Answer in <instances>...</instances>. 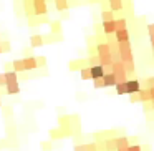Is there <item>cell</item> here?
Instances as JSON below:
<instances>
[{
	"label": "cell",
	"mask_w": 154,
	"mask_h": 151,
	"mask_svg": "<svg viewBox=\"0 0 154 151\" xmlns=\"http://www.w3.org/2000/svg\"><path fill=\"white\" fill-rule=\"evenodd\" d=\"M128 28V20L124 17H121V18H116V32L118 30H126Z\"/></svg>",
	"instance_id": "obj_20"
},
{
	"label": "cell",
	"mask_w": 154,
	"mask_h": 151,
	"mask_svg": "<svg viewBox=\"0 0 154 151\" xmlns=\"http://www.w3.org/2000/svg\"><path fill=\"white\" fill-rule=\"evenodd\" d=\"M37 63H38V67H45V65H47V58L45 57H37Z\"/></svg>",
	"instance_id": "obj_28"
},
{
	"label": "cell",
	"mask_w": 154,
	"mask_h": 151,
	"mask_svg": "<svg viewBox=\"0 0 154 151\" xmlns=\"http://www.w3.org/2000/svg\"><path fill=\"white\" fill-rule=\"evenodd\" d=\"M101 18H103V22L114 20V12H111L109 8H106V10H103V12H101Z\"/></svg>",
	"instance_id": "obj_19"
},
{
	"label": "cell",
	"mask_w": 154,
	"mask_h": 151,
	"mask_svg": "<svg viewBox=\"0 0 154 151\" xmlns=\"http://www.w3.org/2000/svg\"><path fill=\"white\" fill-rule=\"evenodd\" d=\"M50 27H51V35H60L61 33V22L60 20H51L50 22Z\"/></svg>",
	"instance_id": "obj_15"
},
{
	"label": "cell",
	"mask_w": 154,
	"mask_h": 151,
	"mask_svg": "<svg viewBox=\"0 0 154 151\" xmlns=\"http://www.w3.org/2000/svg\"><path fill=\"white\" fill-rule=\"evenodd\" d=\"M22 61H23V68H25V71H27V70H35V68H38L37 57H33V55L23 57V58H22Z\"/></svg>",
	"instance_id": "obj_5"
},
{
	"label": "cell",
	"mask_w": 154,
	"mask_h": 151,
	"mask_svg": "<svg viewBox=\"0 0 154 151\" xmlns=\"http://www.w3.org/2000/svg\"><path fill=\"white\" fill-rule=\"evenodd\" d=\"M114 40L118 43H123V42H129V30H118L114 32Z\"/></svg>",
	"instance_id": "obj_7"
},
{
	"label": "cell",
	"mask_w": 154,
	"mask_h": 151,
	"mask_svg": "<svg viewBox=\"0 0 154 151\" xmlns=\"http://www.w3.org/2000/svg\"><path fill=\"white\" fill-rule=\"evenodd\" d=\"M126 87H128V95H134V93H139L141 91V83L137 78H131V80L126 81Z\"/></svg>",
	"instance_id": "obj_4"
},
{
	"label": "cell",
	"mask_w": 154,
	"mask_h": 151,
	"mask_svg": "<svg viewBox=\"0 0 154 151\" xmlns=\"http://www.w3.org/2000/svg\"><path fill=\"white\" fill-rule=\"evenodd\" d=\"M75 151H86V144H76Z\"/></svg>",
	"instance_id": "obj_31"
},
{
	"label": "cell",
	"mask_w": 154,
	"mask_h": 151,
	"mask_svg": "<svg viewBox=\"0 0 154 151\" xmlns=\"http://www.w3.org/2000/svg\"><path fill=\"white\" fill-rule=\"evenodd\" d=\"M50 133H51V138H61V136H65V133H63V130H61V128H57V130H51Z\"/></svg>",
	"instance_id": "obj_24"
},
{
	"label": "cell",
	"mask_w": 154,
	"mask_h": 151,
	"mask_svg": "<svg viewBox=\"0 0 154 151\" xmlns=\"http://www.w3.org/2000/svg\"><path fill=\"white\" fill-rule=\"evenodd\" d=\"M137 96H139L141 103H149L151 101V95H149V90H147V88H141V91L137 93Z\"/></svg>",
	"instance_id": "obj_13"
},
{
	"label": "cell",
	"mask_w": 154,
	"mask_h": 151,
	"mask_svg": "<svg viewBox=\"0 0 154 151\" xmlns=\"http://www.w3.org/2000/svg\"><path fill=\"white\" fill-rule=\"evenodd\" d=\"M151 110H154V100H151Z\"/></svg>",
	"instance_id": "obj_36"
},
{
	"label": "cell",
	"mask_w": 154,
	"mask_h": 151,
	"mask_svg": "<svg viewBox=\"0 0 154 151\" xmlns=\"http://www.w3.org/2000/svg\"><path fill=\"white\" fill-rule=\"evenodd\" d=\"M129 96H131V101H133V103H134V101H139V96H137V93L129 95Z\"/></svg>",
	"instance_id": "obj_33"
},
{
	"label": "cell",
	"mask_w": 154,
	"mask_h": 151,
	"mask_svg": "<svg viewBox=\"0 0 154 151\" xmlns=\"http://www.w3.org/2000/svg\"><path fill=\"white\" fill-rule=\"evenodd\" d=\"M91 70V80H98V78H103L104 77V68L101 67V65H98V67H93V68H90Z\"/></svg>",
	"instance_id": "obj_8"
},
{
	"label": "cell",
	"mask_w": 154,
	"mask_h": 151,
	"mask_svg": "<svg viewBox=\"0 0 154 151\" xmlns=\"http://www.w3.org/2000/svg\"><path fill=\"white\" fill-rule=\"evenodd\" d=\"M149 95H151V100H154V88H149Z\"/></svg>",
	"instance_id": "obj_34"
},
{
	"label": "cell",
	"mask_w": 154,
	"mask_h": 151,
	"mask_svg": "<svg viewBox=\"0 0 154 151\" xmlns=\"http://www.w3.org/2000/svg\"><path fill=\"white\" fill-rule=\"evenodd\" d=\"M144 88H154V77H149V78H146V87Z\"/></svg>",
	"instance_id": "obj_27"
},
{
	"label": "cell",
	"mask_w": 154,
	"mask_h": 151,
	"mask_svg": "<svg viewBox=\"0 0 154 151\" xmlns=\"http://www.w3.org/2000/svg\"><path fill=\"white\" fill-rule=\"evenodd\" d=\"M23 8H25V12H27L28 15H33V2L25 0V2H23Z\"/></svg>",
	"instance_id": "obj_23"
},
{
	"label": "cell",
	"mask_w": 154,
	"mask_h": 151,
	"mask_svg": "<svg viewBox=\"0 0 154 151\" xmlns=\"http://www.w3.org/2000/svg\"><path fill=\"white\" fill-rule=\"evenodd\" d=\"M12 70H14L15 73H18V71H25L22 58H20V60H14V61H12Z\"/></svg>",
	"instance_id": "obj_18"
},
{
	"label": "cell",
	"mask_w": 154,
	"mask_h": 151,
	"mask_svg": "<svg viewBox=\"0 0 154 151\" xmlns=\"http://www.w3.org/2000/svg\"><path fill=\"white\" fill-rule=\"evenodd\" d=\"M128 151H143V149H141V144H131L128 148Z\"/></svg>",
	"instance_id": "obj_30"
},
{
	"label": "cell",
	"mask_w": 154,
	"mask_h": 151,
	"mask_svg": "<svg viewBox=\"0 0 154 151\" xmlns=\"http://www.w3.org/2000/svg\"><path fill=\"white\" fill-rule=\"evenodd\" d=\"M43 149H45V151L50 149V143H43Z\"/></svg>",
	"instance_id": "obj_35"
},
{
	"label": "cell",
	"mask_w": 154,
	"mask_h": 151,
	"mask_svg": "<svg viewBox=\"0 0 154 151\" xmlns=\"http://www.w3.org/2000/svg\"><path fill=\"white\" fill-rule=\"evenodd\" d=\"M93 87H94V88H104L103 78H98V80H93Z\"/></svg>",
	"instance_id": "obj_26"
},
{
	"label": "cell",
	"mask_w": 154,
	"mask_h": 151,
	"mask_svg": "<svg viewBox=\"0 0 154 151\" xmlns=\"http://www.w3.org/2000/svg\"><path fill=\"white\" fill-rule=\"evenodd\" d=\"M116 146H118V149L119 148H129L131 146L129 138L128 136H116Z\"/></svg>",
	"instance_id": "obj_12"
},
{
	"label": "cell",
	"mask_w": 154,
	"mask_h": 151,
	"mask_svg": "<svg viewBox=\"0 0 154 151\" xmlns=\"http://www.w3.org/2000/svg\"><path fill=\"white\" fill-rule=\"evenodd\" d=\"M109 10L111 12H118V10H123L124 8V4L121 2V0H109Z\"/></svg>",
	"instance_id": "obj_14"
},
{
	"label": "cell",
	"mask_w": 154,
	"mask_h": 151,
	"mask_svg": "<svg viewBox=\"0 0 154 151\" xmlns=\"http://www.w3.org/2000/svg\"><path fill=\"white\" fill-rule=\"evenodd\" d=\"M80 75H81V80H91V70H90V67L81 68Z\"/></svg>",
	"instance_id": "obj_21"
},
{
	"label": "cell",
	"mask_w": 154,
	"mask_h": 151,
	"mask_svg": "<svg viewBox=\"0 0 154 151\" xmlns=\"http://www.w3.org/2000/svg\"><path fill=\"white\" fill-rule=\"evenodd\" d=\"M114 88H116V93H118V95H128V87H126V81H124V83H118Z\"/></svg>",
	"instance_id": "obj_22"
},
{
	"label": "cell",
	"mask_w": 154,
	"mask_h": 151,
	"mask_svg": "<svg viewBox=\"0 0 154 151\" xmlns=\"http://www.w3.org/2000/svg\"><path fill=\"white\" fill-rule=\"evenodd\" d=\"M33 15H37V17L48 15V5L45 0H33Z\"/></svg>",
	"instance_id": "obj_3"
},
{
	"label": "cell",
	"mask_w": 154,
	"mask_h": 151,
	"mask_svg": "<svg viewBox=\"0 0 154 151\" xmlns=\"http://www.w3.org/2000/svg\"><path fill=\"white\" fill-rule=\"evenodd\" d=\"M0 48H2V52H8V50H10V42H8V40H2V42H0Z\"/></svg>",
	"instance_id": "obj_25"
},
{
	"label": "cell",
	"mask_w": 154,
	"mask_h": 151,
	"mask_svg": "<svg viewBox=\"0 0 154 151\" xmlns=\"http://www.w3.org/2000/svg\"><path fill=\"white\" fill-rule=\"evenodd\" d=\"M45 43V37H43V35H32V38H30V45H32V47H42V45H43Z\"/></svg>",
	"instance_id": "obj_11"
},
{
	"label": "cell",
	"mask_w": 154,
	"mask_h": 151,
	"mask_svg": "<svg viewBox=\"0 0 154 151\" xmlns=\"http://www.w3.org/2000/svg\"><path fill=\"white\" fill-rule=\"evenodd\" d=\"M147 33L149 37H154V24H147Z\"/></svg>",
	"instance_id": "obj_29"
},
{
	"label": "cell",
	"mask_w": 154,
	"mask_h": 151,
	"mask_svg": "<svg viewBox=\"0 0 154 151\" xmlns=\"http://www.w3.org/2000/svg\"><path fill=\"white\" fill-rule=\"evenodd\" d=\"M103 83H104V87H116V85H118V80H116V77H114V75L109 71V73H104Z\"/></svg>",
	"instance_id": "obj_9"
},
{
	"label": "cell",
	"mask_w": 154,
	"mask_h": 151,
	"mask_svg": "<svg viewBox=\"0 0 154 151\" xmlns=\"http://www.w3.org/2000/svg\"><path fill=\"white\" fill-rule=\"evenodd\" d=\"M101 27H103V32L106 35H114V32H116V18L109 22H103Z\"/></svg>",
	"instance_id": "obj_6"
},
{
	"label": "cell",
	"mask_w": 154,
	"mask_h": 151,
	"mask_svg": "<svg viewBox=\"0 0 154 151\" xmlns=\"http://www.w3.org/2000/svg\"><path fill=\"white\" fill-rule=\"evenodd\" d=\"M111 73L116 77L118 83H124V81H128V73H126V70H124V65L121 63V61L113 63V67H111Z\"/></svg>",
	"instance_id": "obj_2"
},
{
	"label": "cell",
	"mask_w": 154,
	"mask_h": 151,
	"mask_svg": "<svg viewBox=\"0 0 154 151\" xmlns=\"http://www.w3.org/2000/svg\"><path fill=\"white\" fill-rule=\"evenodd\" d=\"M86 63H88V67H90V68L98 67V65H100V58H98V55H96V53H91L90 57H88Z\"/></svg>",
	"instance_id": "obj_17"
},
{
	"label": "cell",
	"mask_w": 154,
	"mask_h": 151,
	"mask_svg": "<svg viewBox=\"0 0 154 151\" xmlns=\"http://www.w3.org/2000/svg\"><path fill=\"white\" fill-rule=\"evenodd\" d=\"M5 73V88H7V95H18L20 93V85H18V75L14 70L4 71Z\"/></svg>",
	"instance_id": "obj_1"
},
{
	"label": "cell",
	"mask_w": 154,
	"mask_h": 151,
	"mask_svg": "<svg viewBox=\"0 0 154 151\" xmlns=\"http://www.w3.org/2000/svg\"><path fill=\"white\" fill-rule=\"evenodd\" d=\"M0 42H2V40H0ZM0 53H2V48H0Z\"/></svg>",
	"instance_id": "obj_37"
},
{
	"label": "cell",
	"mask_w": 154,
	"mask_h": 151,
	"mask_svg": "<svg viewBox=\"0 0 154 151\" xmlns=\"http://www.w3.org/2000/svg\"><path fill=\"white\" fill-rule=\"evenodd\" d=\"M5 73H0V87H5Z\"/></svg>",
	"instance_id": "obj_32"
},
{
	"label": "cell",
	"mask_w": 154,
	"mask_h": 151,
	"mask_svg": "<svg viewBox=\"0 0 154 151\" xmlns=\"http://www.w3.org/2000/svg\"><path fill=\"white\" fill-rule=\"evenodd\" d=\"M118 146H116V136H111V138H106L104 140V151H116Z\"/></svg>",
	"instance_id": "obj_10"
},
{
	"label": "cell",
	"mask_w": 154,
	"mask_h": 151,
	"mask_svg": "<svg viewBox=\"0 0 154 151\" xmlns=\"http://www.w3.org/2000/svg\"><path fill=\"white\" fill-rule=\"evenodd\" d=\"M55 8L60 12H65L70 8V4H68L66 0H55Z\"/></svg>",
	"instance_id": "obj_16"
}]
</instances>
